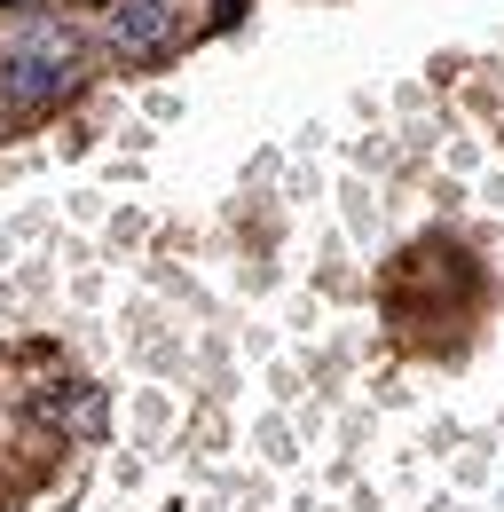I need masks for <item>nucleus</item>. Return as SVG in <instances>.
Masks as SVG:
<instances>
[{
	"label": "nucleus",
	"mask_w": 504,
	"mask_h": 512,
	"mask_svg": "<svg viewBox=\"0 0 504 512\" xmlns=\"http://www.w3.org/2000/svg\"><path fill=\"white\" fill-rule=\"evenodd\" d=\"M71 79H79V40H71V32H24V40L0 56V95L24 103V111L56 103Z\"/></svg>",
	"instance_id": "nucleus-1"
},
{
	"label": "nucleus",
	"mask_w": 504,
	"mask_h": 512,
	"mask_svg": "<svg viewBox=\"0 0 504 512\" xmlns=\"http://www.w3.org/2000/svg\"><path fill=\"white\" fill-rule=\"evenodd\" d=\"M174 40V8L166 0H126L119 24H111V48H119L126 64H142V56H158Z\"/></svg>",
	"instance_id": "nucleus-2"
},
{
	"label": "nucleus",
	"mask_w": 504,
	"mask_h": 512,
	"mask_svg": "<svg viewBox=\"0 0 504 512\" xmlns=\"http://www.w3.org/2000/svg\"><path fill=\"white\" fill-rule=\"evenodd\" d=\"M0 8H24V0H0Z\"/></svg>",
	"instance_id": "nucleus-3"
}]
</instances>
